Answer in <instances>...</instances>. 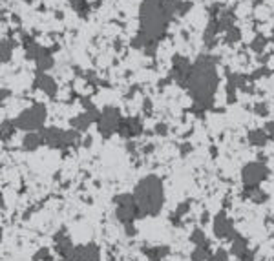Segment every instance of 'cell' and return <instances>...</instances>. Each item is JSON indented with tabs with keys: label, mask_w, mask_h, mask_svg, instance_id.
<instances>
[{
	"label": "cell",
	"mask_w": 274,
	"mask_h": 261,
	"mask_svg": "<svg viewBox=\"0 0 274 261\" xmlns=\"http://www.w3.org/2000/svg\"><path fill=\"white\" fill-rule=\"evenodd\" d=\"M188 4L179 0H143L139 8V35L135 39L137 48H156L157 41L167 33L174 15H183Z\"/></svg>",
	"instance_id": "1"
},
{
	"label": "cell",
	"mask_w": 274,
	"mask_h": 261,
	"mask_svg": "<svg viewBox=\"0 0 274 261\" xmlns=\"http://www.w3.org/2000/svg\"><path fill=\"white\" fill-rule=\"evenodd\" d=\"M217 82H220V77H217L216 59L210 55H199L192 62V69L185 82V88L192 97L194 106L197 110H207L212 106L214 95L217 91Z\"/></svg>",
	"instance_id": "2"
},
{
	"label": "cell",
	"mask_w": 274,
	"mask_h": 261,
	"mask_svg": "<svg viewBox=\"0 0 274 261\" xmlns=\"http://www.w3.org/2000/svg\"><path fill=\"white\" fill-rule=\"evenodd\" d=\"M134 197L141 217L157 216L165 204V188L163 181L157 176H147L135 184Z\"/></svg>",
	"instance_id": "3"
},
{
	"label": "cell",
	"mask_w": 274,
	"mask_h": 261,
	"mask_svg": "<svg viewBox=\"0 0 274 261\" xmlns=\"http://www.w3.org/2000/svg\"><path fill=\"white\" fill-rule=\"evenodd\" d=\"M46 117H48V111H46L44 104H31L26 110H22L21 114L13 119V123L19 130L24 132H41L44 130V123Z\"/></svg>",
	"instance_id": "4"
},
{
	"label": "cell",
	"mask_w": 274,
	"mask_h": 261,
	"mask_svg": "<svg viewBox=\"0 0 274 261\" xmlns=\"http://www.w3.org/2000/svg\"><path fill=\"white\" fill-rule=\"evenodd\" d=\"M42 137L44 144L49 148H57V150H66V148H75L81 144V132L77 130H61V128H44Z\"/></svg>",
	"instance_id": "5"
},
{
	"label": "cell",
	"mask_w": 274,
	"mask_h": 261,
	"mask_svg": "<svg viewBox=\"0 0 274 261\" xmlns=\"http://www.w3.org/2000/svg\"><path fill=\"white\" fill-rule=\"evenodd\" d=\"M115 203V217L126 227V225H134V221L137 217H141L139 208L135 203L134 192L132 194H121L114 199Z\"/></svg>",
	"instance_id": "6"
},
{
	"label": "cell",
	"mask_w": 274,
	"mask_h": 261,
	"mask_svg": "<svg viewBox=\"0 0 274 261\" xmlns=\"http://www.w3.org/2000/svg\"><path fill=\"white\" fill-rule=\"evenodd\" d=\"M121 124H123V117H121V111H119L117 108L108 106V108H104V110H101V117H99V121H97V128H99V132H101V135L110 137L115 132H119Z\"/></svg>",
	"instance_id": "7"
},
{
	"label": "cell",
	"mask_w": 274,
	"mask_h": 261,
	"mask_svg": "<svg viewBox=\"0 0 274 261\" xmlns=\"http://www.w3.org/2000/svg\"><path fill=\"white\" fill-rule=\"evenodd\" d=\"M267 176H269V168L262 161H252V163L245 164L242 170V181L247 188L260 187L267 179Z\"/></svg>",
	"instance_id": "8"
},
{
	"label": "cell",
	"mask_w": 274,
	"mask_h": 261,
	"mask_svg": "<svg viewBox=\"0 0 274 261\" xmlns=\"http://www.w3.org/2000/svg\"><path fill=\"white\" fill-rule=\"evenodd\" d=\"M99 117H101V110H97L95 106H92V104H86V110L82 111V114H79L77 117L71 119V128L77 132H86L88 128H90V124H97Z\"/></svg>",
	"instance_id": "9"
},
{
	"label": "cell",
	"mask_w": 274,
	"mask_h": 261,
	"mask_svg": "<svg viewBox=\"0 0 274 261\" xmlns=\"http://www.w3.org/2000/svg\"><path fill=\"white\" fill-rule=\"evenodd\" d=\"M214 234H216V237H220V239H232L234 236H236V230H234V225L232 221L227 217L225 212H220L216 216V219H214Z\"/></svg>",
	"instance_id": "10"
},
{
	"label": "cell",
	"mask_w": 274,
	"mask_h": 261,
	"mask_svg": "<svg viewBox=\"0 0 274 261\" xmlns=\"http://www.w3.org/2000/svg\"><path fill=\"white\" fill-rule=\"evenodd\" d=\"M74 261H101V250H99V247L95 243L75 247Z\"/></svg>",
	"instance_id": "11"
},
{
	"label": "cell",
	"mask_w": 274,
	"mask_h": 261,
	"mask_svg": "<svg viewBox=\"0 0 274 261\" xmlns=\"http://www.w3.org/2000/svg\"><path fill=\"white\" fill-rule=\"evenodd\" d=\"M35 88H39L41 91H44L49 97H55L57 95V82L49 73H37L35 75Z\"/></svg>",
	"instance_id": "12"
},
{
	"label": "cell",
	"mask_w": 274,
	"mask_h": 261,
	"mask_svg": "<svg viewBox=\"0 0 274 261\" xmlns=\"http://www.w3.org/2000/svg\"><path fill=\"white\" fill-rule=\"evenodd\" d=\"M55 249L61 254V257H71V259H74L75 247H74V243H71V239L66 236L64 232H59L57 236H55Z\"/></svg>",
	"instance_id": "13"
},
{
	"label": "cell",
	"mask_w": 274,
	"mask_h": 261,
	"mask_svg": "<svg viewBox=\"0 0 274 261\" xmlns=\"http://www.w3.org/2000/svg\"><path fill=\"white\" fill-rule=\"evenodd\" d=\"M42 144H44L42 132H26L24 139H22V150L35 152L39 146H42Z\"/></svg>",
	"instance_id": "14"
},
{
	"label": "cell",
	"mask_w": 274,
	"mask_h": 261,
	"mask_svg": "<svg viewBox=\"0 0 274 261\" xmlns=\"http://www.w3.org/2000/svg\"><path fill=\"white\" fill-rule=\"evenodd\" d=\"M230 252L238 257H245L247 254H249V247H247L245 237L240 236V234H236V236L230 239Z\"/></svg>",
	"instance_id": "15"
},
{
	"label": "cell",
	"mask_w": 274,
	"mask_h": 261,
	"mask_svg": "<svg viewBox=\"0 0 274 261\" xmlns=\"http://www.w3.org/2000/svg\"><path fill=\"white\" fill-rule=\"evenodd\" d=\"M55 61L53 57H51V53H49L48 49H46L44 53L41 55V57L35 61V68H37V73H48L49 69L53 68Z\"/></svg>",
	"instance_id": "16"
},
{
	"label": "cell",
	"mask_w": 274,
	"mask_h": 261,
	"mask_svg": "<svg viewBox=\"0 0 274 261\" xmlns=\"http://www.w3.org/2000/svg\"><path fill=\"white\" fill-rule=\"evenodd\" d=\"M267 139H269L267 130H252V132H249V143L252 144V146H265Z\"/></svg>",
	"instance_id": "17"
},
{
	"label": "cell",
	"mask_w": 274,
	"mask_h": 261,
	"mask_svg": "<svg viewBox=\"0 0 274 261\" xmlns=\"http://www.w3.org/2000/svg\"><path fill=\"white\" fill-rule=\"evenodd\" d=\"M210 249H209V245H205V247H196V249L192 250V261H207V259H210Z\"/></svg>",
	"instance_id": "18"
},
{
	"label": "cell",
	"mask_w": 274,
	"mask_h": 261,
	"mask_svg": "<svg viewBox=\"0 0 274 261\" xmlns=\"http://www.w3.org/2000/svg\"><path fill=\"white\" fill-rule=\"evenodd\" d=\"M190 241H192L196 247H205L209 245V239H207V234L203 232L201 229H196L192 234H190Z\"/></svg>",
	"instance_id": "19"
},
{
	"label": "cell",
	"mask_w": 274,
	"mask_h": 261,
	"mask_svg": "<svg viewBox=\"0 0 274 261\" xmlns=\"http://www.w3.org/2000/svg\"><path fill=\"white\" fill-rule=\"evenodd\" d=\"M168 247H156V249H150V250H147V254H148V257H150L152 261H163V257L165 256H168Z\"/></svg>",
	"instance_id": "20"
},
{
	"label": "cell",
	"mask_w": 274,
	"mask_h": 261,
	"mask_svg": "<svg viewBox=\"0 0 274 261\" xmlns=\"http://www.w3.org/2000/svg\"><path fill=\"white\" fill-rule=\"evenodd\" d=\"M0 53H2V62H9L13 53V42L11 41H2V48H0Z\"/></svg>",
	"instance_id": "21"
},
{
	"label": "cell",
	"mask_w": 274,
	"mask_h": 261,
	"mask_svg": "<svg viewBox=\"0 0 274 261\" xmlns=\"http://www.w3.org/2000/svg\"><path fill=\"white\" fill-rule=\"evenodd\" d=\"M15 130H16V126L13 121H4V123H2V139H8Z\"/></svg>",
	"instance_id": "22"
},
{
	"label": "cell",
	"mask_w": 274,
	"mask_h": 261,
	"mask_svg": "<svg viewBox=\"0 0 274 261\" xmlns=\"http://www.w3.org/2000/svg\"><path fill=\"white\" fill-rule=\"evenodd\" d=\"M209 261H229V252H227V250H223V249L216 250V252L210 256Z\"/></svg>",
	"instance_id": "23"
},
{
	"label": "cell",
	"mask_w": 274,
	"mask_h": 261,
	"mask_svg": "<svg viewBox=\"0 0 274 261\" xmlns=\"http://www.w3.org/2000/svg\"><path fill=\"white\" fill-rule=\"evenodd\" d=\"M187 212H188V203H181L179 207H177L176 214H174V221L181 219V216H183V214H187Z\"/></svg>",
	"instance_id": "24"
},
{
	"label": "cell",
	"mask_w": 274,
	"mask_h": 261,
	"mask_svg": "<svg viewBox=\"0 0 274 261\" xmlns=\"http://www.w3.org/2000/svg\"><path fill=\"white\" fill-rule=\"evenodd\" d=\"M263 48H265V39L258 37L256 41L252 42V49H254V51H258V53H260V51H262Z\"/></svg>",
	"instance_id": "25"
},
{
	"label": "cell",
	"mask_w": 274,
	"mask_h": 261,
	"mask_svg": "<svg viewBox=\"0 0 274 261\" xmlns=\"http://www.w3.org/2000/svg\"><path fill=\"white\" fill-rule=\"evenodd\" d=\"M48 257H49L48 249H41L37 254H35V257H33V259H35V261H41V259H48Z\"/></svg>",
	"instance_id": "26"
},
{
	"label": "cell",
	"mask_w": 274,
	"mask_h": 261,
	"mask_svg": "<svg viewBox=\"0 0 274 261\" xmlns=\"http://www.w3.org/2000/svg\"><path fill=\"white\" fill-rule=\"evenodd\" d=\"M70 4L74 6V9H77V11H82V9L86 8V2H84V0H70Z\"/></svg>",
	"instance_id": "27"
},
{
	"label": "cell",
	"mask_w": 274,
	"mask_h": 261,
	"mask_svg": "<svg viewBox=\"0 0 274 261\" xmlns=\"http://www.w3.org/2000/svg\"><path fill=\"white\" fill-rule=\"evenodd\" d=\"M265 130H267V134H269V139H272L274 141V121H270V123L267 124Z\"/></svg>",
	"instance_id": "28"
},
{
	"label": "cell",
	"mask_w": 274,
	"mask_h": 261,
	"mask_svg": "<svg viewBox=\"0 0 274 261\" xmlns=\"http://www.w3.org/2000/svg\"><path fill=\"white\" fill-rule=\"evenodd\" d=\"M59 261H74V259H71V257H61Z\"/></svg>",
	"instance_id": "29"
}]
</instances>
